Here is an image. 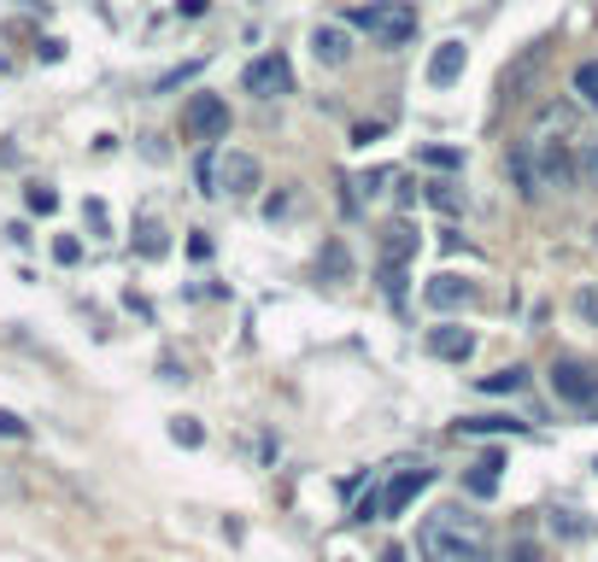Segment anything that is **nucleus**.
I'll return each instance as SVG.
<instances>
[{
    "mask_svg": "<svg viewBox=\"0 0 598 562\" xmlns=\"http://www.w3.org/2000/svg\"><path fill=\"white\" fill-rule=\"evenodd\" d=\"M417 556L423 562H493V533H487L482 515H469L464 504H446L435 515H423Z\"/></svg>",
    "mask_w": 598,
    "mask_h": 562,
    "instance_id": "obj_1",
    "label": "nucleus"
},
{
    "mask_svg": "<svg viewBox=\"0 0 598 562\" xmlns=\"http://www.w3.org/2000/svg\"><path fill=\"white\" fill-rule=\"evenodd\" d=\"M353 24L369 30L382 48H405L417 35V0H369V7H353Z\"/></svg>",
    "mask_w": 598,
    "mask_h": 562,
    "instance_id": "obj_2",
    "label": "nucleus"
},
{
    "mask_svg": "<svg viewBox=\"0 0 598 562\" xmlns=\"http://www.w3.org/2000/svg\"><path fill=\"white\" fill-rule=\"evenodd\" d=\"M551 392H558L564 405H575V410L598 416V375L581 358H558V364H551Z\"/></svg>",
    "mask_w": 598,
    "mask_h": 562,
    "instance_id": "obj_3",
    "label": "nucleus"
},
{
    "mask_svg": "<svg viewBox=\"0 0 598 562\" xmlns=\"http://www.w3.org/2000/svg\"><path fill=\"white\" fill-rule=\"evenodd\" d=\"M528 147H534L540 187H558V194H569V187L581 182V159L569 153V141H528Z\"/></svg>",
    "mask_w": 598,
    "mask_h": 562,
    "instance_id": "obj_4",
    "label": "nucleus"
},
{
    "mask_svg": "<svg viewBox=\"0 0 598 562\" xmlns=\"http://www.w3.org/2000/svg\"><path fill=\"white\" fill-rule=\"evenodd\" d=\"M182 130H189L194 141L230 135V100H223V94H189V106H182Z\"/></svg>",
    "mask_w": 598,
    "mask_h": 562,
    "instance_id": "obj_5",
    "label": "nucleus"
},
{
    "mask_svg": "<svg viewBox=\"0 0 598 562\" xmlns=\"http://www.w3.org/2000/svg\"><path fill=\"white\" fill-rule=\"evenodd\" d=\"M259 187H264V164L253 153H217V194L253 200Z\"/></svg>",
    "mask_w": 598,
    "mask_h": 562,
    "instance_id": "obj_6",
    "label": "nucleus"
},
{
    "mask_svg": "<svg viewBox=\"0 0 598 562\" xmlns=\"http://www.w3.org/2000/svg\"><path fill=\"white\" fill-rule=\"evenodd\" d=\"M241 89H246V94H259V100H271V94H294V65H287L282 53H264V59H253V65H246Z\"/></svg>",
    "mask_w": 598,
    "mask_h": 562,
    "instance_id": "obj_7",
    "label": "nucleus"
},
{
    "mask_svg": "<svg viewBox=\"0 0 598 562\" xmlns=\"http://www.w3.org/2000/svg\"><path fill=\"white\" fill-rule=\"evenodd\" d=\"M428 358H440V364H469V358H476V335H469L464 323L428 328Z\"/></svg>",
    "mask_w": 598,
    "mask_h": 562,
    "instance_id": "obj_8",
    "label": "nucleus"
},
{
    "mask_svg": "<svg viewBox=\"0 0 598 562\" xmlns=\"http://www.w3.org/2000/svg\"><path fill=\"white\" fill-rule=\"evenodd\" d=\"M428 481H435V469H423V463H417V469H399L394 481H387V492H382V510H387V515H405L411 498H417Z\"/></svg>",
    "mask_w": 598,
    "mask_h": 562,
    "instance_id": "obj_9",
    "label": "nucleus"
},
{
    "mask_svg": "<svg viewBox=\"0 0 598 562\" xmlns=\"http://www.w3.org/2000/svg\"><path fill=\"white\" fill-rule=\"evenodd\" d=\"M312 59H317V65H328V71H341L346 59H353V35H346L341 24H317L312 30Z\"/></svg>",
    "mask_w": 598,
    "mask_h": 562,
    "instance_id": "obj_10",
    "label": "nucleus"
},
{
    "mask_svg": "<svg viewBox=\"0 0 598 562\" xmlns=\"http://www.w3.org/2000/svg\"><path fill=\"white\" fill-rule=\"evenodd\" d=\"M464 65H469V48H464V41H440V48L428 53V82H435V89H452V82L464 76Z\"/></svg>",
    "mask_w": 598,
    "mask_h": 562,
    "instance_id": "obj_11",
    "label": "nucleus"
},
{
    "mask_svg": "<svg viewBox=\"0 0 598 562\" xmlns=\"http://www.w3.org/2000/svg\"><path fill=\"white\" fill-rule=\"evenodd\" d=\"M575 123H581V112H575L569 100H551V106H540V117H534L528 141H558V135H575Z\"/></svg>",
    "mask_w": 598,
    "mask_h": 562,
    "instance_id": "obj_12",
    "label": "nucleus"
},
{
    "mask_svg": "<svg viewBox=\"0 0 598 562\" xmlns=\"http://www.w3.org/2000/svg\"><path fill=\"white\" fill-rule=\"evenodd\" d=\"M423 299L435 305V310H458V305L476 299V282H464V276H452V269H446V276H435V282L423 287Z\"/></svg>",
    "mask_w": 598,
    "mask_h": 562,
    "instance_id": "obj_13",
    "label": "nucleus"
},
{
    "mask_svg": "<svg viewBox=\"0 0 598 562\" xmlns=\"http://www.w3.org/2000/svg\"><path fill=\"white\" fill-rule=\"evenodd\" d=\"M417 258V228H411V217H394L387 223V235H382V264H411Z\"/></svg>",
    "mask_w": 598,
    "mask_h": 562,
    "instance_id": "obj_14",
    "label": "nucleus"
},
{
    "mask_svg": "<svg viewBox=\"0 0 598 562\" xmlns=\"http://www.w3.org/2000/svg\"><path fill=\"white\" fill-rule=\"evenodd\" d=\"M499 469H505V457H499V451H487L482 463L469 469V481H464V487H469V498H493V492H499Z\"/></svg>",
    "mask_w": 598,
    "mask_h": 562,
    "instance_id": "obj_15",
    "label": "nucleus"
},
{
    "mask_svg": "<svg viewBox=\"0 0 598 562\" xmlns=\"http://www.w3.org/2000/svg\"><path fill=\"white\" fill-rule=\"evenodd\" d=\"M458 433H528V422H517V416H464Z\"/></svg>",
    "mask_w": 598,
    "mask_h": 562,
    "instance_id": "obj_16",
    "label": "nucleus"
},
{
    "mask_svg": "<svg viewBox=\"0 0 598 562\" xmlns=\"http://www.w3.org/2000/svg\"><path fill=\"white\" fill-rule=\"evenodd\" d=\"M476 387H482V392H523V387H528V369H523V364H510V369H493V375H482Z\"/></svg>",
    "mask_w": 598,
    "mask_h": 562,
    "instance_id": "obj_17",
    "label": "nucleus"
},
{
    "mask_svg": "<svg viewBox=\"0 0 598 562\" xmlns=\"http://www.w3.org/2000/svg\"><path fill=\"white\" fill-rule=\"evenodd\" d=\"M135 253H141V258H164V253H171V241H164L159 223H141V228H135Z\"/></svg>",
    "mask_w": 598,
    "mask_h": 562,
    "instance_id": "obj_18",
    "label": "nucleus"
},
{
    "mask_svg": "<svg viewBox=\"0 0 598 562\" xmlns=\"http://www.w3.org/2000/svg\"><path fill=\"white\" fill-rule=\"evenodd\" d=\"M171 440L189 446V451H200V446H205V428L194 422V416H176V422H171Z\"/></svg>",
    "mask_w": 598,
    "mask_h": 562,
    "instance_id": "obj_19",
    "label": "nucleus"
},
{
    "mask_svg": "<svg viewBox=\"0 0 598 562\" xmlns=\"http://www.w3.org/2000/svg\"><path fill=\"white\" fill-rule=\"evenodd\" d=\"M0 498H7V504H24V498H30L24 474H18L12 463H0Z\"/></svg>",
    "mask_w": 598,
    "mask_h": 562,
    "instance_id": "obj_20",
    "label": "nucleus"
},
{
    "mask_svg": "<svg viewBox=\"0 0 598 562\" xmlns=\"http://www.w3.org/2000/svg\"><path fill=\"white\" fill-rule=\"evenodd\" d=\"M575 94H581L587 106H598V59H587V65H575Z\"/></svg>",
    "mask_w": 598,
    "mask_h": 562,
    "instance_id": "obj_21",
    "label": "nucleus"
},
{
    "mask_svg": "<svg viewBox=\"0 0 598 562\" xmlns=\"http://www.w3.org/2000/svg\"><path fill=\"white\" fill-rule=\"evenodd\" d=\"M317 269H323V276H346V269H353V264H346V246H341V241H328V246H323V258H317Z\"/></svg>",
    "mask_w": 598,
    "mask_h": 562,
    "instance_id": "obj_22",
    "label": "nucleus"
},
{
    "mask_svg": "<svg viewBox=\"0 0 598 562\" xmlns=\"http://www.w3.org/2000/svg\"><path fill=\"white\" fill-rule=\"evenodd\" d=\"M200 65H205V59H189V65H176V71H164V76L153 82V89H159V94H171V89H182V82H189V76H200Z\"/></svg>",
    "mask_w": 598,
    "mask_h": 562,
    "instance_id": "obj_23",
    "label": "nucleus"
},
{
    "mask_svg": "<svg viewBox=\"0 0 598 562\" xmlns=\"http://www.w3.org/2000/svg\"><path fill=\"white\" fill-rule=\"evenodd\" d=\"M423 164H435V171H458L464 153H452V147H423Z\"/></svg>",
    "mask_w": 598,
    "mask_h": 562,
    "instance_id": "obj_24",
    "label": "nucleus"
},
{
    "mask_svg": "<svg viewBox=\"0 0 598 562\" xmlns=\"http://www.w3.org/2000/svg\"><path fill=\"white\" fill-rule=\"evenodd\" d=\"M0 440H30V422L12 410H0Z\"/></svg>",
    "mask_w": 598,
    "mask_h": 562,
    "instance_id": "obj_25",
    "label": "nucleus"
},
{
    "mask_svg": "<svg viewBox=\"0 0 598 562\" xmlns=\"http://www.w3.org/2000/svg\"><path fill=\"white\" fill-rule=\"evenodd\" d=\"M30 212H41V217H48V212H59V194H53V187H30Z\"/></svg>",
    "mask_w": 598,
    "mask_h": 562,
    "instance_id": "obj_26",
    "label": "nucleus"
},
{
    "mask_svg": "<svg viewBox=\"0 0 598 562\" xmlns=\"http://www.w3.org/2000/svg\"><path fill=\"white\" fill-rule=\"evenodd\" d=\"M376 515H387L382 510V492H369V498H358V504H353V522H376Z\"/></svg>",
    "mask_w": 598,
    "mask_h": 562,
    "instance_id": "obj_27",
    "label": "nucleus"
},
{
    "mask_svg": "<svg viewBox=\"0 0 598 562\" xmlns=\"http://www.w3.org/2000/svg\"><path fill=\"white\" fill-rule=\"evenodd\" d=\"M581 182H587V187H598V135L587 141V153H581Z\"/></svg>",
    "mask_w": 598,
    "mask_h": 562,
    "instance_id": "obj_28",
    "label": "nucleus"
},
{
    "mask_svg": "<svg viewBox=\"0 0 598 562\" xmlns=\"http://www.w3.org/2000/svg\"><path fill=\"white\" fill-rule=\"evenodd\" d=\"M575 310H581L587 323H598V287H581V294H575Z\"/></svg>",
    "mask_w": 598,
    "mask_h": 562,
    "instance_id": "obj_29",
    "label": "nucleus"
},
{
    "mask_svg": "<svg viewBox=\"0 0 598 562\" xmlns=\"http://www.w3.org/2000/svg\"><path fill=\"white\" fill-rule=\"evenodd\" d=\"M387 182H394V171H364V182H358V187H364V194H382Z\"/></svg>",
    "mask_w": 598,
    "mask_h": 562,
    "instance_id": "obj_30",
    "label": "nucleus"
},
{
    "mask_svg": "<svg viewBox=\"0 0 598 562\" xmlns=\"http://www.w3.org/2000/svg\"><path fill=\"white\" fill-rule=\"evenodd\" d=\"M53 258H59V264H77L82 246H77V241H53Z\"/></svg>",
    "mask_w": 598,
    "mask_h": 562,
    "instance_id": "obj_31",
    "label": "nucleus"
},
{
    "mask_svg": "<svg viewBox=\"0 0 598 562\" xmlns=\"http://www.w3.org/2000/svg\"><path fill=\"white\" fill-rule=\"evenodd\" d=\"M287 212H294V200H287V194H276L271 205H264V217H271V223H276V217H287Z\"/></svg>",
    "mask_w": 598,
    "mask_h": 562,
    "instance_id": "obj_32",
    "label": "nucleus"
},
{
    "mask_svg": "<svg viewBox=\"0 0 598 562\" xmlns=\"http://www.w3.org/2000/svg\"><path fill=\"white\" fill-rule=\"evenodd\" d=\"M182 18H205V0H182Z\"/></svg>",
    "mask_w": 598,
    "mask_h": 562,
    "instance_id": "obj_33",
    "label": "nucleus"
},
{
    "mask_svg": "<svg viewBox=\"0 0 598 562\" xmlns=\"http://www.w3.org/2000/svg\"><path fill=\"white\" fill-rule=\"evenodd\" d=\"M510 562H540V556H534V551L523 545V551H517V556H510Z\"/></svg>",
    "mask_w": 598,
    "mask_h": 562,
    "instance_id": "obj_34",
    "label": "nucleus"
},
{
    "mask_svg": "<svg viewBox=\"0 0 598 562\" xmlns=\"http://www.w3.org/2000/svg\"><path fill=\"white\" fill-rule=\"evenodd\" d=\"M592 246H598V223H592Z\"/></svg>",
    "mask_w": 598,
    "mask_h": 562,
    "instance_id": "obj_35",
    "label": "nucleus"
}]
</instances>
